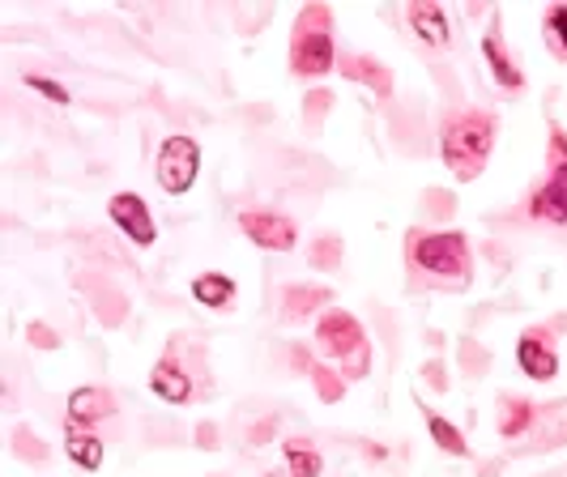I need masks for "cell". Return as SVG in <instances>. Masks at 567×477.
I'll use <instances>...</instances> for the list:
<instances>
[{
  "mask_svg": "<svg viewBox=\"0 0 567 477\" xmlns=\"http://www.w3.org/2000/svg\"><path fill=\"white\" fill-rule=\"evenodd\" d=\"M495 146V116L491 112H461L444 124V137H440V153H444L448 171L470 183L486 171V158Z\"/></svg>",
  "mask_w": 567,
  "mask_h": 477,
  "instance_id": "1",
  "label": "cell"
},
{
  "mask_svg": "<svg viewBox=\"0 0 567 477\" xmlns=\"http://www.w3.org/2000/svg\"><path fill=\"white\" fill-rule=\"evenodd\" d=\"M291 68L298 77H325L328 68H337V52H333V13L325 4L303 9L291 34Z\"/></svg>",
  "mask_w": 567,
  "mask_h": 477,
  "instance_id": "2",
  "label": "cell"
},
{
  "mask_svg": "<svg viewBox=\"0 0 567 477\" xmlns=\"http://www.w3.org/2000/svg\"><path fill=\"white\" fill-rule=\"evenodd\" d=\"M410 261L422 273H435V277H465L470 273V243L456 231H440V235H410Z\"/></svg>",
  "mask_w": 567,
  "mask_h": 477,
  "instance_id": "3",
  "label": "cell"
},
{
  "mask_svg": "<svg viewBox=\"0 0 567 477\" xmlns=\"http://www.w3.org/2000/svg\"><path fill=\"white\" fill-rule=\"evenodd\" d=\"M197 171H201V146L192 137H167L158 146V162H154V176H158V188L167 197H183L192 183H197Z\"/></svg>",
  "mask_w": 567,
  "mask_h": 477,
  "instance_id": "4",
  "label": "cell"
},
{
  "mask_svg": "<svg viewBox=\"0 0 567 477\" xmlns=\"http://www.w3.org/2000/svg\"><path fill=\"white\" fill-rule=\"evenodd\" d=\"M316 350L328 358H337V362H346V358H355L358 375H363V367H367V341H363V328L350 311H328L325 320L316 325Z\"/></svg>",
  "mask_w": 567,
  "mask_h": 477,
  "instance_id": "5",
  "label": "cell"
},
{
  "mask_svg": "<svg viewBox=\"0 0 567 477\" xmlns=\"http://www.w3.org/2000/svg\"><path fill=\"white\" fill-rule=\"evenodd\" d=\"M555 176L546 179L529 197V213L537 222H555V226H567V137L555 132Z\"/></svg>",
  "mask_w": 567,
  "mask_h": 477,
  "instance_id": "6",
  "label": "cell"
},
{
  "mask_svg": "<svg viewBox=\"0 0 567 477\" xmlns=\"http://www.w3.org/2000/svg\"><path fill=\"white\" fill-rule=\"evenodd\" d=\"M239 231L252 239L256 247H265V252H291L298 243V231L291 218H282V213H261V209L239 213Z\"/></svg>",
  "mask_w": 567,
  "mask_h": 477,
  "instance_id": "7",
  "label": "cell"
},
{
  "mask_svg": "<svg viewBox=\"0 0 567 477\" xmlns=\"http://www.w3.org/2000/svg\"><path fill=\"white\" fill-rule=\"evenodd\" d=\"M516 362H521V371L529 375V380H555L559 375V354H555V346H550V332H542V328H529L525 337H521V346H516Z\"/></svg>",
  "mask_w": 567,
  "mask_h": 477,
  "instance_id": "8",
  "label": "cell"
},
{
  "mask_svg": "<svg viewBox=\"0 0 567 477\" xmlns=\"http://www.w3.org/2000/svg\"><path fill=\"white\" fill-rule=\"evenodd\" d=\"M107 213H112V222H116L119 231L133 239L137 247H149V243H154V218H149L146 201H141L137 192H116Z\"/></svg>",
  "mask_w": 567,
  "mask_h": 477,
  "instance_id": "9",
  "label": "cell"
},
{
  "mask_svg": "<svg viewBox=\"0 0 567 477\" xmlns=\"http://www.w3.org/2000/svg\"><path fill=\"white\" fill-rule=\"evenodd\" d=\"M406 18H410V30H414L427 47H448L452 43V26H448L444 4H435V0H410Z\"/></svg>",
  "mask_w": 567,
  "mask_h": 477,
  "instance_id": "10",
  "label": "cell"
},
{
  "mask_svg": "<svg viewBox=\"0 0 567 477\" xmlns=\"http://www.w3.org/2000/svg\"><path fill=\"white\" fill-rule=\"evenodd\" d=\"M112 414H116V396L107 388H77L69 396V422L73 426H94V422H103Z\"/></svg>",
  "mask_w": 567,
  "mask_h": 477,
  "instance_id": "11",
  "label": "cell"
},
{
  "mask_svg": "<svg viewBox=\"0 0 567 477\" xmlns=\"http://www.w3.org/2000/svg\"><path fill=\"white\" fill-rule=\"evenodd\" d=\"M149 388H154L162 401H171V405H183V401L192 396V384H188V375H183V367H179L176 358H162V362L149 371Z\"/></svg>",
  "mask_w": 567,
  "mask_h": 477,
  "instance_id": "12",
  "label": "cell"
},
{
  "mask_svg": "<svg viewBox=\"0 0 567 477\" xmlns=\"http://www.w3.org/2000/svg\"><path fill=\"white\" fill-rule=\"evenodd\" d=\"M64 452L82 465V469H98L103 465V439L90 431V426H64Z\"/></svg>",
  "mask_w": 567,
  "mask_h": 477,
  "instance_id": "13",
  "label": "cell"
},
{
  "mask_svg": "<svg viewBox=\"0 0 567 477\" xmlns=\"http://www.w3.org/2000/svg\"><path fill=\"white\" fill-rule=\"evenodd\" d=\"M192 295H197V303L213 307V311H227V307L235 303V282H231L227 273H201V277L192 282Z\"/></svg>",
  "mask_w": 567,
  "mask_h": 477,
  "instance_id": "14",
  "label": "cell"
},
{
  "mask_svg": "<svg viewBox=\"0 0 567 477\" xmlns=\"http://www.w3.org/2000/svg\"><path fill=\"white\" fill-rule=\"evenodd\" d=\"M482 56H486V64H491V73H495V82H500V86H507V89L525 86L521 68H516V64L504 56V43H500V34H486V39H482Z\"/></svg>",
  "mask_w": 567,
  "mask_h": 477,
  "instance_id": "15",
  "label": "cell"
},
{
  "mask_svg": "<svg viewBox=\"0 0 567 477\" xmlns=\"http://www.w3.org/2000/svg\"><path fill=\"white\" fill-rule=\"evenodd\" d=\"M342 73H346V77H358V82H367V86H376L380 94H388V89H392V77H388V68L380 64V60H371V56L342 60Z\"/></svg>",
  "mask_w": 567,
  "mask_h": 477,
  "instance_id": "16",
  "label": "cell"
},
{
  "mask_svg": "<svg viewBox=\"0 0 567 477\" xmlns=\"http://www.w3.org/2000/svg\"><path fill=\"white\" fill-rule=\"evenodd\" d=\"M286 460H291V477H321L325 460L316 447H307V439H286Z\"/></svg>",
  "mask_w": 567,
  "mask_h": 477,
  "instance_id": "17",
  "label": "cell"
},
{
  "mask_svg": "<svg viewBox=\"0 0 567 477\" xmlns=\"http://www.w3.org/2000/svg\"><path fill=\"white\" fill-rule=\"evenodd\" d=\"M427 426H431V439L444 447L448 456H465V452H470V444L461 439V431H456L452 422H444V417L435 414V410H427Z\"/></svg>",
  "mask_w": 567,
  "mask_h": 477,
  "instance_id": "18",
  "label": "cell"
},
{
  "mask_svg": "<svg viewBox=\"0 0 567 477\" xmlns=\"http://www.w3.org/2000/svg\"><path fill=\"white\" fill-rule=\"evenodd\" d=\"M529 422H534V405L529 401H504V410H500V435L504 439L521 435Z\"/></svg>",
  "mask_w": 567,
  "mask_h": 477,
  "instance_id": "19",
  "label": "cell"
},
{
  "mask_svg": "<svg viewBox=\"0 0 567 477\" xmlns=\"http://www.w3.org/2000/svg\"><path fill=\"white\" fill-rule=\"evenodd\" d=\"M328 290H321V286H312V290H303V286H295V290H286V320H303L307 311H316V303H325Z\"/></svg>",
  "mask_w": 567,
  "mask_h": 477,
  "instance_id": "20",
  "label": "cell"
},
{
  "mask_svg": "<svg viewBox=\"0 0 567 477\" xmlns=\"http://www.w3.org/2000/svg\"><path fill=\"white\" fill-rule=\"evenodd\" d=\"M546 39L555 43L559 60H567V4H555V9L546 13Z\"/></svg>",
  "mask_w": 567,
  "mask_h": 477,
  "instance_id": "21",
  "label": "cell"
},
{
  "mask_svg": "<svg viewBox=\"0 0 567 477\" xmlns=\"http://www.w3.org/2000/svg\"><path fill=\"white\" fill-rule=\"evenodd\" d=\"M342 261V239H333V235H325L316 247H312V265H321V268H328V265H337Z\"/></svg>",
  "mask_w": 567,
  "mask_h": 477,
  "instance_id": "22",
  "label": "cell"
},
{
  "mask_svg": "<svg viewBox=\"0 0 567 477\" xmlns=\"http://www.w3.org/2000/svg\"><path fill=\"white\" fill-rule=\"evenodd\" d=\"M30 86L39 89V94H43V98H52V103H60V107H64V103H69V89L64 86H56V82H52V77H27Z\"/></svg>",
  "mask_w": 567,
  "mask_h": 477,
  "instance_id": "23",
  "label": "cell"
},
{
  "mask_svg": "<svg viewBox=\"0 0 567 477\" xmlns=\"http://www.w3.org/2000/svg\"><path fill=\"white\" fill-rule=\"evenodd\" d=\"M30 341H34L39 350H56L60 346L56 332H52V328H43V325H30Z\"/></svg>",
  "mask_w": 567,
  "mask_h": 477,
  "instance_id": "24",
  "label": "cell"
},
{
  "mask_svg": "<svg viewBox=\"0 0 567 477\" xmlns=\"http://www.w3.org/2000/svg\"><path fill=\"white\" fill-rule=\"evenodd\" d=\"M197 439H201V447H218L213 444V426H201V431H197Z\"/></svg>",
  "mask_w": 567,
  "mask_h": 477,
  "instance_id": "25",
  "label": "cell"
}]
</instances>
